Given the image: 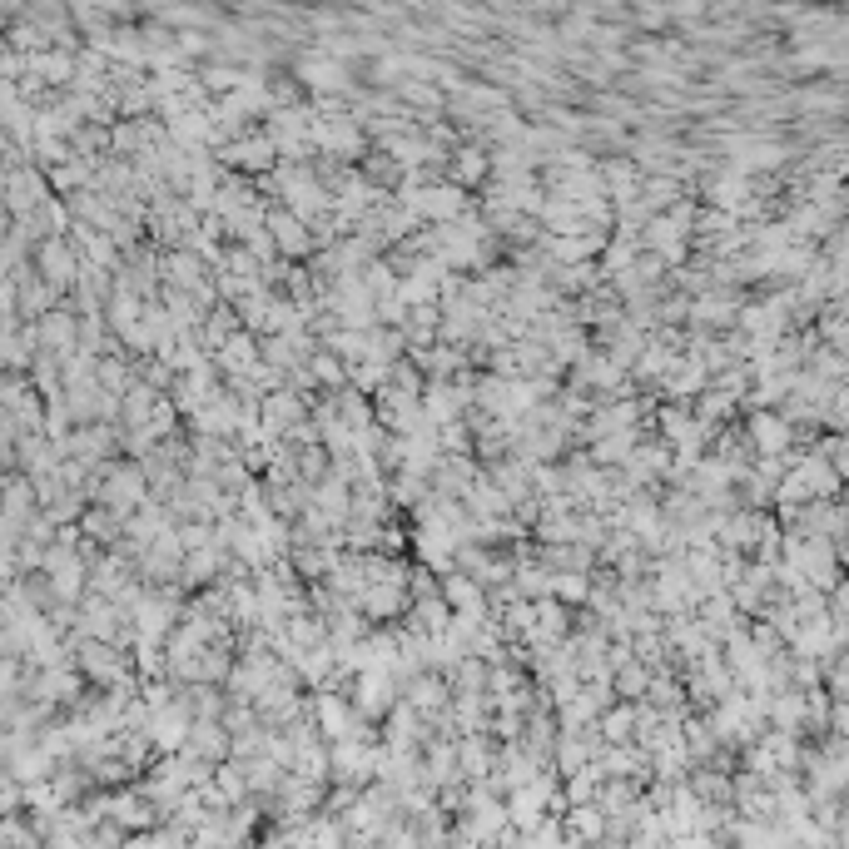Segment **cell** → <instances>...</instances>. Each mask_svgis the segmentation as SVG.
<instances>
[{"label":"cell","mask_w":849,"mask_h":849,"mask_svg":"<svg viewBox=\"0 0 849 849\" xmlns=\"http://www.w3.org/2000/svg\"><path fill=\"white\" fill-rule=\"evenodd\" d=\"M452 174H457V184H482L487 179V159L482 154H457V164H452Z\"/></svg>","instance_id":"cell-9"},{"label":"cell","mask_w":849,"mask_h":849,"mask_svg":"<svg viewBox=\"0 0 849 849\" xmlns=\"http://www.w3.org/2000/svg\"><path fill=\"white\" fill-rule=\"evenodd\" d=\"M631 457H636V427H616V432L591 442V462L596 467H626Z\"/></svg>","instance_id":"cell-5"},{"label":"cell","mask_w":849,"mask_h":849,"mask_svg":"<svg viewBox=\"0 0 849 849\" xmlns=\"http://www.w3.org/2000/svg\"><path fill=\"white\" fill-rule=\"evenodd\" d=\"M611 681H616L621 701H646V691H651V676H646V666H641L636 656H626V661L611 671Z\"/></svg>","instance_id":"cell-6"},{"label":"cell","mask_w":849,"mask_h":849,"mask_svg":"<svg viewBox=\"0 0 849 849\" xmlns=\"http://www.w3.org/2000/svg\"><path fill=\"white\" fill-rule=\"evenodd\" d=\"M696 388H701V363L681 358V363H671V368H666V393L686 398V393H696Z\"/></svg>","instance_id":"cell-8"},{"label":"cell","mask_w":849,"mask_h":849,"mask_svg":"<svg viewBox=\"0 0 849 849\" xmlns=\"http://www.w3.org/2000/svg\"><path fill=\"white\" fill-rule=\"evenodd\" d=\"M591 571H557V591L552 596H562L566 606H581V601H591Z\"/></svg>","instance_id":"cell-7"},{"label":"cell","mask_w":849,"mask_h":849,"mask_svg":"<svg viewBox=\"0 0 849 849\" xmlns=\"http://www.w3.org/2000/svg\"><path fill=\"white\" fill-rule=\"evenodd\" d=\"M269 234L279 239L283 259H313V254H318V234H313V224H308L303 214H293L288 204L269 209Z\"/></svg>","instance_id":"cell-2"},{"label":"cell","mask_w":849,"mask_h":849,"mask_svg":"<svg viewBox=\"0 0 849 849\" xmlns=\"http://www.w3.org/2000/svg\"><path fill=\"white\" fill-rule=\"evenodd\" d=\"M45 204V179L40 169H15L10 174V219H25L30 209Z\"/></svg>","instance_id":"cell-4"},{"label":"cell","mask_w":849,"mask_h":849,"mask_svg":"<svg viewBox=\"0 0 849 849\" xmlns=\"http://www.w3.org/2000/svg\"><path fill=\"white\" fill-rule=\"evenodd\" d=\"M403 204H413L418 214H423V224H452V219H462L467 214V194H462V184H427L418 189L413 199H403Z\"/></svg>","instance_id":"cell-3"},{"label":"cell","mask_w":849,"mask_h":849,"mask_svg":"<svg viewBox=\"0 0 849 849\" xmlns=\"http://www.w3.org/2000/svg\"><path fill=\"white\" fill-rule=\"evenodd\" d=\"M50 184H55L60 194H75V189H90V169H85V164H60Z\"/></svg>","instance_id":"cell-10"},{"label":"cell","mask_w":849,"mask_h":849,"mask_svg":"<svg viewBox=\"0 0 849 849\" xmlns=\"http://www.w3.org/2000/svg\"><path fill=\"white\" fill-rule=\"evenodd\" d=\"M30 259H35V269L45 274V279L55 283V288H75L80 274H85V254L75 249V239L70 234H50V239H40L35 249H30Z\"/></svg>","instance_id":"cell-1"},{"label":"cell","mask_w":849,"mask_h":849,"mask_svg":"<svg viewBox=\"0 0 849 849\" xmlns=\"http://www.w3.org/2000/svg\"><path fill=\"white\" fill-rule=\"evenodd\" d=\"M651 701H661V706H671V701H681V691L671 686V681H651V691H646Z\"/></svg>","instance_id":"cell-11"}]
</instances>
